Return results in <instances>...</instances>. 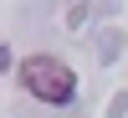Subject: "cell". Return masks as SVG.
I'll list each match as a JSON object with an SVG mask.
<instances>
[{
  "mask_svg": "<svg viewBox=\"0 0 128 118\" xmlns=\"http://www.w3.org/2000/svg\"><path fill=\"white\" fill-rule=\"evenodd\" d=\"M20 82H26L31 98L51 103V108H67L77 98V72L67 62H56V57H26L20 62Z\"/></svg>",
  "mask_w": 128,
  "mask_h": 118,
  "instance_id": "6da1fadb",
  "label": "cell"
}]
</instances>
